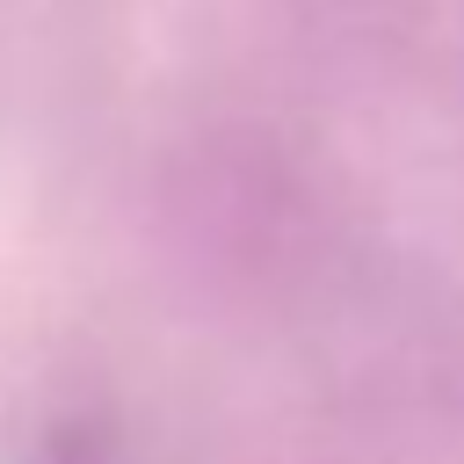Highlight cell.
Returning a JSON list of instances; mask_svg holds the SVG:
<instances>
[{
    "instance_id": "obj_1",
    "label": "cell",
    "mask_w": 464,
    "mask_h": 464,
    "mask_svg": "<svg viewBox=\"0 0 464 464\" xmlns=\"http://www.w3.org/2000/svg\"><path fill=\"white\" fill-rule=\"evenodd\" d=\"M29 464H116V442H109L102 428L72 420V428H51V435L36 442V457H29Z\"/></svg>"
}]
</instances>
